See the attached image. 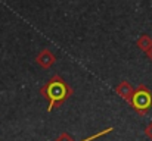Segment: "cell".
<instances>
[{"instance_id": "cell-1", "label": "cell", "mask_w": 152, "mask_h": 141, "mask_svg": "<svg viewBox=\"0 0 152 141\" xmlns=\"http://www.w3.org/2000/svg\"><path fill=\"white\" fill-rule=\"evenodd\" d=\"M40 94L49 101L48 112H52L56 106L65 103L74 94V90L69 87V84L64 78H61L59 75H53L40 88Z\"/></svg>"}, {"instance_id": "cell-2", "label": "cell", "mask_w": 152, "mask_h": 141, "mask_svg": "<svg viewBox=\"0 0 152 141\" xmlns=\"http://www.w3.org/2000/svg\"><path fill=\"white\" fill-rule=\"evenodd\" d=\"M130 106L133 107V110L137 115L145 116L148 113V110L152 107V91L146 85L140 84L133 93V97L130 100Z\"/></svg>"}, {"instance_id": "cell-3", "label": "cell", "mask_w": 152, "mask_h": 141, "mask_svg": "<svg viewBox=\"0 0 152 141\" xmlns=\"http://www.w3.org/2000/svg\"><path fill=\"white\" fill-rule=\"evenodd\" d=\"M36 62L42 66V68H45V69H49L52 65L56 62V56L52 53L49 48H43L37 56H36Z\"/></svg>"}, {"instance_id": "cell-4", "label": "cell", "mask_w": 152, "mask_h": 141, "mask_svg": "<svg viewBox=\"0 0 152 141\" xmlns=\"http://www.w3.org/2000/svg\"><path fill=\"white\" fill-rule=\"evenodd\" d=\"M115 93L118 94L121 98H124L126 101L130 103V100H132V97H133V93H134V88L132 87V84H130L129 81H123V82H120V84L117 85Z\"/></svg>"}, {"instance_id": "cell-5", "label": "cell", "mask_w": 152, "mask_h": 141, "mask_svg": "<svg viewBox=\"0 0 152 141\" xmlns=\"http://www.w3.org/2000/svg\"><path fill=\"white\" fill-rule=\"evenodd\" d=\"M111 131H114V128H112V127H109V128H106V129H103V131H99V132H96L95 135H90V137H87L86 140H81V141H93V140H96V138H99V137H103V135L109 134ZM55 141H74V140H72V137H71L69 134L62 132V134L59 135V138H56Z\"/></svg>"}, {"instance_id": "cell-6", "label": "cell", "mask_w": 152, "mask_h": 141, "mask_svg": "<svg viewBox=\"0 0 152 141\" xmlns=\"http://www.w3.org/2000/svg\"><path fill=\"white\" fill-rule=\"evenodd\" d=\"M136 44H137V47H139L142 51L146 53V51L152 47V38L151 37H148V35H140V37L137 38Z\"/></svg>"}, {"instance_id": "cell-7", "label": "cell", "mask_w": 152, "mask_h": 141, "mask_svg": "<svg viewBox=\"0 0 152 141\" xmlns=\"http://www.w3.org/2000/svg\"><path fill=\"white\" fill-rule=\"evenodd\" d=\"M145 134H146V137H149V138L152 140V122L145 128Z\"/></svg>"}, {"instance_id": "cell-8", "label": "cell", "mask_w": 152, "mask_h": 141, "mask_svg": "<svg viewBox=\"0 0 152 141\" xmlns=\"http://www.w3.org/2000/svg\"><path fill=\"white\" fill-rule=\"evenodd\" d=\"M146 56H148V59H149V60L152 62V47L149 48V50H148V51H146Z\"/></svg>"}]
</instances>
